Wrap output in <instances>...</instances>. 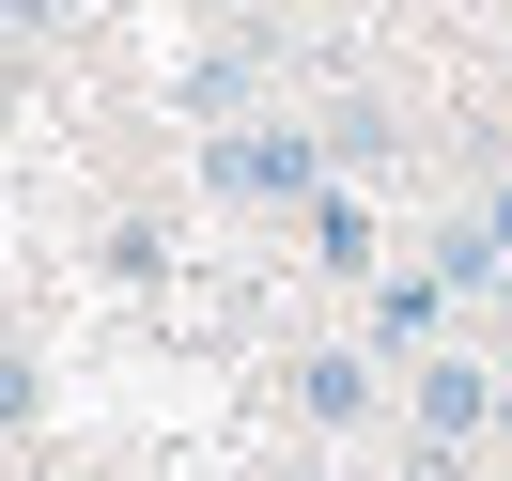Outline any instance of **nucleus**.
I'll list each match as a JSON object with an SVG mask.
<instances>
[{
	"label": "nucleus",
	"mask_w": 512,
	"mask_h": 481,
	"mask_svg": "<svg viewBox=\"0 0 512 481\" xmlns=\"http://www.w3.org/2000/svg\"><path fill=\"white\" fill-rule=\"evenodd\" d=\"M450 311H466V280H450V264H388V280H373V357H435Z\"/></svg>",
	"instance_id": "7ed1b4c3"
},
{
	"label": "nucleus",
	"mask_w": 512,
	"mask_h": 481,
	"mask_svg": "<svg viewBox=\"0 0 512 481\" xmlns=\"http://www.w3.org/2000/svg\"><path fill=\"white\" fill-rule=\"evenodd\" d=\"M202 187H218V202H326L342 171H326L311 125H218V140H202Z\"/></svg>",
	"instance_id": "f257e3e1"
},
{
	"label": "nucleus",
	"mask_w": 512,
	"mask_h": 481,
	"mask_svg": "<svg viewBox=\"0 0 512 481\" xmlns=\"http://www.w3.org/2000/svg\"><path fill=\"white\" fill-rule=\"evenodd\" d=\"M497 435H512V404H497Z\"/></svg>",
	"instance_id": "6e6552de"
},
{
	"label": "nucleus",
	"mask_w": 512,
	"mask_h": 481,
	"mask_svg": "<svg viewBox=\"0 0 512 481\" xmlns=\"http://www.w3.org/2000/svg\"><path fill=\"white\" fill-rule=\"evenodd\" d=\"M295 404H311L326 435H357V419L388 404V373H373V342H326V357H295Z\"/></svg>",
	"instance_id": "20e7f679"
},
{
	"label": "nucleus",
	"mask_w": 512,
	"mask_h": 481,
	"mask_svg": "<svg viewBox=\"0 0 512 481\" xmlns=\"http://www.w3.org/2000/svg\"><path fill=\"white\" fill-rule=\"evenodd\" d=\"M497 404H512V373H481V357H419V373H404V435L419 450H435V466H450V450H466V435H497Z\"/></svg>",
	"instance_id": "f03ea898"
},
{
	"label": "nucleus",
	"mask_w": 512,
	"mask_h": 481,
	"mask_svg": "<svg viewBox=\"0 0 512 481\" xmlns=\"http://www.w3.org/2000/svg\"><path fill=\"white\" fill-rule=\"evenodd\" d=\"M311 140H326V171H342V187H357V171H388V109H373V94H326Z\"/></svg>",
	"instance_id": "39448f33"
},
{
	"label": "nucleus",
	"mask_w": 512,
	"mask_h": 481,
	"mask_svg": "<svg viewBox=\"0 0 512 481\" xmlns=\"http://www.w3.org/2000/svg\"><path fill=\"white\" fill-rule=\"evenodd\" d=\"M47 404V373H32V357H0V419H32Z\"/></svg>",
	"instance_id": "0eeeda50"
},
{
	"label": "nucleus",
	"mask_w": 512,
	"mask_h": 481,
	"mask_svg": "<svg viewBox=\"0 0 512 481\" xmlns=\"http://www.w3.org/2000/svg\"><path fill=\"white\" fill-rule=\"evenodd\" d=\"M311 249L342 264V280H388V249H373V202H357V187H326V202H311Z\"/></svg>",
	"instance_id": "423d86ee"
}]
</instances>
